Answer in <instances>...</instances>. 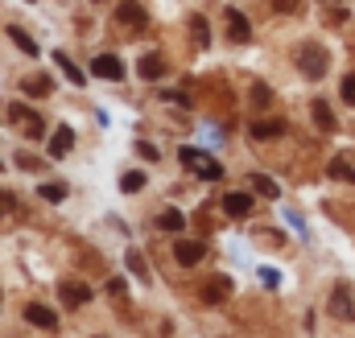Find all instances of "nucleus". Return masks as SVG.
<instances>
[{"label": "nucleus", "mask_w": 355, "mask_h": 338, "mask_svg": "<svg viewBox=\"0 0 355 338\" xmlns=\"http://www.w3.org/2000/svg\"><path fill=\"white\" fill-rule=\"evenodd\" d=\"M91 75H95V79H107V83H120V79H124V62H120L116 54H99V58L91 62Z\"/></svg>", "instance_id": "obj_6"}, {"label": "nucleus", "mask_w": 355, "mask_h": 338, "mask_svg": "<svg viewBox=\"0 0 355 338\" xmlns=\"http://www.w3.org/2000/svg\"><path fill=\"white\" fill-rule=\"evenodd\" d=\"M327 173H331L335 181H352V186H355V161H352V157H343V153H339V157H331Z\"/></svg>", "instance_id": "obj_17"}, {"label": "nucleus", "mask_w": 355, "mask_h": 338, "mask_svg": "<svg viewBox=\"0 0 355 338\" xmlns=\"http://www.w3.org/2000/svg\"><path fill=\"white\" fill-rule=\"evenodd\" d=\"M8 211H17V202H12L8 190H0V215H8Z\"/></svg>", "instance_id": "obj_32"}, {"label": "nucleus", "mask_w": 355, "mask_h": 338, "mask_svg": "<svg viewBox=\"0 0 355 338\" xmlns=\"http://www.w3.org/2000/svg\"><path fill=\"white\" fill-rule=\"evenodd\" d=\"M268 103H272V91L265 83H252V107L257 112H268Z\"/></svg>", "instance_id": "obj_25"}, {"label": "nucleus", "mask_w": 355, "mask_h": 338, "mask_svg": "<svg viewBox=\"0 0 355 338\" xmlns=\"http://www.w3.org/2000/svg\"><path fill=\"white\" fill-rule=\"evenodd\" d=\"M223 211H227L232 219L252 215V194H248V190H232V194H223Z\"/></svg>", "instance_id": "obj_9"}, {"label": "nucleus", "mask_w": 355, "mask_h": 338, "mask_svg": "<svg viewBox=\"0 0 355 338\" xmlns=\"http://www.w3.org/2000/svg\"><path fill=\"white\" fill-rule=\"evenodd\" d=\"M178 157H182V166L190 169L194 177H207V181H219V177H223V166H219L215 157H207V153H198V149H182Z\"/></svg>", "instance_id": "obj_2"}, {"label": "nucleus", "mask_w": 355, "mask_h": 338, "mask_svg": "<svg viewBox=\"0 0 355 338\" xmlns=\"http://www.w3.org/2000/svg\"><path fill=\"white\" fill-rule=\"evenodd\" d=\"M17 166H21V169H42V161H37V157H29V153H17Z\"/></svg>", "instance_id": "obj_29"}, {"label": "nucleus", "mask_w": 355, "mask_h": 338, "mask_svg": "<svg viewBox=\"0 0 355 338\" xmlns=\"http://www.w3.org/2000/svg\"><path fill=\"white\" fill-rule=\"evenodd\" d=\"M252 190H257L261 198H268V202H277V198H281V186H277L272 177H265V173H252Z\"/></svg>", "instance_id": "obj_20"}, {"label": "nucleus", "mask_w": 355, "mask_h": 338, "mask_svg": "<svg viewBox=\"0 0 355 338\" xmlns=\"http://www.w3.org/2000/svg\"><path fill=\"white\" fill-rule=\"evenodd\" d=\"M137 75H141V79H149V83L166 79V58H162V54H145V58L137 62Z\"/></svg>", "instance_id": "obj_12"}, {"label": "nucleus", "mask_w": 355, "mask_h": 338, "mask_svg": "<svg viewBox=\"0 0 355 338\" xmlns=\"http://www.w3.org/2000/svg\"><path fill=\"white\" fill-rule=\"evenodd\" d=\"M174 256H178V264H182V268H194V264L207 256V244H198V240H178Z\"/></svg>", "instance_id": "obj_8"}, {"label": "nucleus", "mask_w": 355, "mask_h": 338, "mask_svg": "<svg viewBox=\"0 0 355 338\" xmlns=\"http://www.w3.org/2000/svg\"><path fill=\"white\" fill-rule=\"evenodd\" d=\"M331 314H335V318H343V322H355V301H352V293H347L343 285L331 293Z\"/></svg>", "instance_id": "obj_11"}, {"label": "nucleus", "mask_w": 355, "mask_h": 338, "mask_svg": "<svg viewBox=\"0 0 355 338\" xmlns=\"http://www.w3.org/2000/svg\"><path fill=\"white\" fill-rule=\"evenodd\" d=\"M99 338H107V335H99Z\"/></svg>", "instance_id": "obj_37"}, {"label": "nucleus", "mask_w": 355, "mask_h": 338, "mask_svg": "<svg viewBox=\"0 0 355 338\" xmlns=\"http://www.w3.org/2000/svg\"><path fill=\"white\" fill-rule=\"evenodd\" d=\"M71 149H75V128H71V124H58V128L50 132V153H54V157H67Z\"/></svg>", "instance_id": "obj_10"}, {"label": "nucleus", "mask_w": 355, "mask_h": 338, "mask_svg": "<svg viewBox=\"0 0 355 338\" xmlns=\"http://www.w3.org/2000/svg\"><path fill=\"white\" fill-rule=\"evenodd\" d=\"M25 4H33V0H25Z\"/></svg>", "instance_id": "obj_36"}, {"label": "nucleus", "mask_w": 355, "mask_h": 338, "mask_svg": "<svg viewBox=\"0 0 355 338\" xmlns=\"http://www.w3.org/2000/svg\"><path fill=\"white\" fill-rule=\"evenodd\" d=\"M190 37H194V46H198V50H211V25H207V17H202V12H194V17H190Z\"/></svg>", "instance_id": "obj_16"}, {"label": "nucleus", "mask_w": 355, "mask_h": 338, "mask_svg": "<svg viewBox=\"0 0 355 338\" xmlns=\"http://www.w3.org/2000/svg\"><path fill=\"white\" fill-rule=\"evenodd\" d=\"M261 285H265V289H277V285H281V272H277V268H261Z\"/></svg>", "instance_id": "obj_28"}, {"label": "nucleus", "mask_w": 355, "mask_h": 338, "mask_svg": "<svg viewBox=\"0 0 355 338\" xmlns=\"http://www.w3.org/2000/svg\"><path fill=\"white\" fill-rule=\"evenodd\" d=\"M21 91H25L29 99H42V95H50V91H54V79H50V75H29V79L21 83Z\"/></svg>", "instance_id": "obj_18"}, {"label": "nucleus", "mask_w": 355, "mask_h": 338, "mask_svg": "<svg viewBox=\"0 0 355 338\" xmlns=\"http://www.w3.org/2000/svg\"><path fill=\"white\" fill-rule=\"evenodd\" d=\"M281 132V120H257L252 124V136H277Z\"/></svg>", "instance_id": "obj_27"}, {"label": "nucleus", "mask_w": 355, "mask_h": 338, "mask_svg": "<svg viewBox=\"0 0 355 338\" xmlns=\"http://www.w3.org/2000/svg\"><path fill=\"white\" fill-rule=\"evenodd\" d=\"M58 297H62V305L79 310V305H87L91 301V285L87 281H62V285H58Z\"/></svg>", "instance_id": "obj_5"}, {"label": "nucleus", "mask_w": 355, "mask_h": 338, "mask_svg": "<svg viewBox=\"0 0 355 338\" xmlns=\"http://www.w3.org/2000/svg\"><path fill=\"white\" fill-rule=\"evenodd\" d=\"M124 289H128V285H124L120 276H112V281H107V293H112V297H124Z\"/></svg>", "instance_id": "obj_31"}, {"label": "nucleus", "mask_w": 355, "mask_h": 338, "mask_svg": "<svg viewBox=\"0 0 355 338\" xmlns=\"http://www.w3.org/2000/svg\"><path fill=\"white\" fill-rule=\"evenodd\" d=\"M95 4H103V0H95Z\"/></svg>", "instance_id": "obj_35"}, {"label": "nucleus", "mask_w": 355, "mask_h": 338, "mask_svg": "<svg viewBox=\"0 0 355 338\" xmlns=\"http://www.w3.org/2000/svg\"><path fill=\"white\" fill-rule=\"evenodd\" d=\"M8 42H12L21 54H29V58H37V54H42V46H37V42H33V37H29L21 25H8Z\"/></svg>", "instance_id": "obj_13"}, {"label": "nucleus", "mask_w": 355, "mask_h": 338, "mask_svg": "<svg viewBox=\"0 0 355 338\" xmlns=\"http://www.w3.org/2000/svg\"><path fill=\"white\" fill-rule=\"evenodd\" d=\"M137 153H141V157H145V161H157V157H162V153H157V149H153V145H145V141H141V145H137Z\"/></svg>", "instance_id": "obj_30"}, {"label": "nucleus", "mask_w": 355, "mask_h": 338, "mask_svg": "<svg viewBox=\"0 0 355 338\" xmlns=\"http://www.w3.org/2000/svg\"><path fill=\"white\" fill-rule=\"evenodd\" d=\"M37 194H42L46 202H62V198H67V186H62V181H42Z\"/></svg>", "instance_id": "obj_24"}, {"label": "nucleus", "mask_w": 355, "mask_h": 338, "mask_svg": "<svg viewBox=\"0 0 355 338\" xmlns=\"http://www.w3.org/2000/svg\"><path fill=\"white\" fill-rule=\"evenodd\" d=\"M327 4H331V0H327Z\"/></svg>", "instance_id": "obj_38"}, {"label": "nucleus", "mask_w": 355, "mask_h": 338, "mask_svg": "<svg viewBox=\"0 0 355 338\" xmlns=\"http://www.w3.org/2000/svg\"><path fill=\"white\" fill-rule=\"evenodd\" d=\"M116 21H120V25H145V8H141L137 0H124V4L116 8Z\"/></svg>", "instance_id": "obj_19"}, {"label": "nucleus", "mask_w": 355, "mask_h": 338, "mask_svg": "<svg viewBox=\"0 0 355 338\" xmlns=\"http://www.w3.org/2000/svg\"><path fill=\"white\" fill-rule=\"evenodd\" d=\"M8 120H12V124H21V128H25V136H33V141L46 132V124L37 120V112H33V107H25V103H12V107H8Z\"/></svg>", "instance_id": "obj_3"}, {"label": "nucleus", "mask_w": 355, "mask_h": 338, "mask_svg": "<svg viewBox=\"0 0 355 338\" xmlns=\"http://www.w3.org/2000/svg\"><path fill=\"white\" fill-rule=\"evenodd\" d=\"M145 181H149V177H145L141 169H128V173L120 177V190H124V194H137V190H145Z\"/></svg>", "instance_id": "obj_23"}, {"label": "nucleus", "mask_w": 355, "mask_h": 338, "mask_svg": "<svg viewBox=\"0 0 355 338\" xmlns=\"http://www.w3.org/2000/svg\"><path fill=\"white\" fill-rule=\"evenodd\" d=\"M223 12H227V42H232V46H248V37H252L248 17H244L240 8H223Z\"/></svg>", "instance_id": "obj_4"}, {"label": "nucleus", "mask_w": 355, "mask_h": 338, "mask_svg": "<svg viewBox=\"0 0 355 338\" xmlns=\"http://www.w3.org/2000/svg\"><path fill=\"white\" fill-rule=\"evenodd\" d=\"M227 297H232V281H227V276H215V281L202 289V301H207V305H219V301H227Z\"/></svg>", "instance_id": "obj_14"}, {"label": "nucleus", "mask_w": 355, "mask_h": 338, "mask_svg": "<svg viewBox=\"0 0 355 338\" xmlns=\"http://www.w3.org/2000/svg\"><path fill=\"white\" fill-rule=\"evenodd\" d=\"M327 66H331V54H327V46H318V42H306V46L297 50V71H302L306 79H322V75H327Z\"/></svg>", "instance_id": "obj_1"}, {"label": "nucleus", "mask_w": 355, "mask_h": 338, "mask_svg": "<svg viewBox=\"0 0 355 338\" xmlns=\"http://www.w3.org/2000/svg\"><path fill=\"white\" fill-rule=\"evenodd\" d=\"M25 322H29V326H37V330H58V314H54V310H46L42 301L25 305Z\"/></svg>", "instance_id": "obj_7"}, {"label": "nucleus", "mask_w": 355, "mask_h": 338, "mask_svg": "<svg viewBox=\"0 0 355 338\" xmlns=\"http://www.w3.org/2000/svg\"><path fill=\"white\" fill-rule=\"evenodd\" d=\"M277 12H297V0H277Z\"/></svg>", "instance_id": "obj_34"}, {"label": "nucleus", "mask_w": 355, "mask_h": 338, "mask_svg": "<svg viewBox=\"0 0 355 338\" xmlns=\"http://www.w3.org/2000/svg\"><path fill=\"white\" fill-rule=\"evenodd\" d=\"M157 227H162V231H182V227H186V215H182V211H162V215H157Z\"/></svg>", "instance_id": "obj_22"}, {"label": "nucleus", "mask_w": 355, "mask_h": 338, "mask_svg": "<svg viewBox=\"0 0 355 338\" xmlns=\"http://www.w3.org/2000/svg\"><path fill=\"white\" fill-rule=\"evenodd\" d=\"M54 66H58V71L67 75V83H75V87H83V83H87V75H83V71H79V66L71 62V54H62V50H54Z\"/></svg>", "instance_id": "obj_15"}, {"label": "nucleus", "mask_w": 355, "mask_h": 338, "mask_svg": "<svg viewBox=\"0 0 355 338\" xmlns=\"http://www.w3.org/2000/svg\"><path fill=\"white\" fill-rule=\"evenodd\" d=\"M124 260H128V272H132V276H149V264H145V256L137 252V248L124 256Z\"/></svg>", "instance_id": "obj_26"}, {"label": "nucleus", "mask_w": 355, "mask_h": 338, "mask_svg": "<svg viewBox=\"0 0 355 338\" xmlns=\"http://www.w3.org/2000/svg\"><path fill=\"white\" fill-rule=\"evenodd\" d=\"M314 124L322 128V132H335V112H331V103H322V99H314Z\"/></svg>", "instance_id": "obj_21"}, {"label": "nucleus", "mask_w": 355, "mask_h": 338, "mask_svg": "<svg viewBox=\"0 0 355 338\" xmlns=\"http://www.w3.org/2000/svg\"><path fill=\"white\" fill-rule=\"evenodd\" d=\"M343 99H347V103H355V75H347V79H343Z\"/></svg>", "instance_id": "obj_33"}]
</instances>
